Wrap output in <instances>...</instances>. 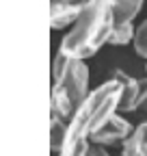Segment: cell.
I'll return each mask as SVG.
<instances>
[{
  "mask_svg": "<svg viewBox=\"0 0 147 156\" xmlns=\"http://www.w3.org/2000/svg\"><path fill=\"white\" fill-rule=\"evenodd\" d=\"M121 106V85L115 78H108L97 89L91 91L87 102L69 119L67 136L59 156H87L93 136L106 126Z\"/></svg>",
  "mask_w": 147,
  "mask_h": 156,
  "instance_id": "1",
  "label": "cell"
},
{
  "mask_svg": "<svg viewBox=\"0 0 147 156\" xmlns=\"http://www.w3.org/2000/svg\"><path fill=\"white\" fill-rule=\"evenodd\" d=\"M115 30V17H113V2L108 0H93L89 2L80 20L65 33L59 52L67 58H84L93 56L102 46L110 41V35Z\"/></svg>",
  "mask_w": 147,
  "mask_h": 156,
  "instance_id": "2",
  "label": "cell"
},
{
  "mask_svg": "<svg viewBox=\"0 0 147 156\" xmlns=\"http://www.w3.org/2000/svg\"><path fill=\"white\" fill-rule=\"evenodd\" d=\"M52 78H54V85L50 91V111L69 122L91 95L89 67L84 61L67 58L65 54L59 52L54 56Z\"/></svg>",
  "mask_w": 147,
  "mask_h": 156,
  "instance_id": "3",
  "label": "cell"
},
{
  "mask_svg": "<svg viewBox=\"0 0 147 156\" xmlns=\"http://www.w3.org/2000/svg\"><path fill=\"white\" fill-rule=\"evenodd\" d=\"M89 2H61V0H54L50 2V26L54 30H65L71 28L74 24L80 20V15L84 13Z\"/></svg>",
  "mask_w": 147,
  "mask_h": 156,
  "instance_id": "4",
  "label": "cell"
},
{
  "mask_svg": "<svg viewBox=\"0 0 147 156\" xmlns=\"http://www.w3.org/2000/svg\"><path fill=\"white\" fill-rule=\"evenodd\" d=\"M134 132L132 124L125 119V117H121L119 113L113 115L110 119L106 122V126L93 136V141L91 143H95V145H102V147H108V145H117V143H125L128 141V136H130Z\"/></svg>",
  "mask_w": 147,
  "mask_h": 156,
  "instance_id": "5",
  "label": "cell"
},
{
  "mask_svg": "<svg viewBox=\"0 0 147 156\" xmlns=\"http://www.w3.org/2000/svg\"><path fill=\"white\" fill-rule=\"evenodd\" d=\"M110 78L119 80V85H121V106H119V113L136 111V102H138L141 91H143V80H138V78H134L130 74H125L123 69H115Z\"/></svg>",
  "mask_w": 147,
  "mask_h": 156,
  "instance_id": "6",
  "label": "cell"
},
{
  "mask_svg": "<svg viewBox=\"0 0 147 156\" xmlns=\"http://www.w3.org/2000/svg\"><path fill=\"white\" fill-rule=\"evenodd\" d=\"M121 156H147V122L134 128L121 147Z\"/></svg>",
  "mask_w": 147,
  "mask_h": 156,
  "instance_id": "7",
  "label": "cell"
},
{
  "mask_svg": "<svg viewBox=\"0 0 147 156\" xmlns=\"http://www.w3.org/2000/svg\"><path fill=\"white\" fill-rule=\"evenodd\" d=\"M143 9L141 0H117L113 2V17L115 24H134V17Z\"/></svg>",
  "mask_w": 147,
  "mask_h": 156,
  "instance_id": "8",
  "label": "cell"
},
{
  "mask_svg": "<svg viewBox=\"0 0 147 156\" xmlns=\"http://www.w3.org/2000/svg\"><path fill=\"white\" fill-rule=\"evenodd\" d=\"M67 126H69L67 119H63L61 115L50 111V150L54 154H59L63 150L65 136H67Z\"/></svg>",
  "mask_w": 147,
  "mask_h": 156,
  "instance_id": "9",
  "label": "cell"
},
{
  "mask_svg": "<svg viewBox=\"0 0 147 156\" xmlns=\"http://www.w3.org/2000/svg\"><path fill=\"white\" fill-rule=\"evenodd\" d=\"M136 37V28L134 24H115V30L110 35V46H128L130 41H134Z\"/></svg>",
  "mask_w": 147,
  "mask_h": 156,
  "instance_id": "10",
  "label": "cell"
},
{
  "mask_svg": "<svg viewBox=\"0 0 147 156\" xmlns=\"http://www.w3.org/2000/svg\"><path fill=\"white\" fill-rule=\"evenodd\" d=\"M134 50L138 56L147 58V20L136 28V37H134Z\"/></svg>",
  "mask_w": 147,
  "mask_h": 156,
  "instance_id": "11",
  "label": "cell"
},
{
  "mask_svg": "<svg viewBox=\"0 0 147 156\" xmlns=\"http://www.w3.org/2000/svg\"><path fill=\"white\" fill-rule=\"evenodd\" d=\"M136 111H147V78L143 80V91H141V98L136 102Z\"/></svg>",
  "mask_w": 147,
  "mask_h": 156,
  "instance_id": "12",
  "label": "cell"
},
{
  "mask_svg": "<svg viewBox=\"0 0 147 156\" xmlns=\"http://www.w3.org/2000/svg\"><path fill=\"white\" fill-rule=\"evenodd\" d=\"M87 156H110V154L106 152V147L91 143V145H89V150H87Z\"/></svg>",
  "mask_w": 147,
  "mask_h": 156,
  "instance_id": "13",
  "label": "cell"
},
{
  "mask_svg": "<svg viewBox=\"0 0 147 156\" xmlns=\"http://www.w3.org/2000/svg\"><path fill=\"white\" fill-rule=\"evenodd\" d=\"M145 74H147V65H145Z\"/></svg>",
  "mask_w": 147,
  "mask_h": 156,
  "instance_id": "14",
  "label": "cell"
}]
</instances>
